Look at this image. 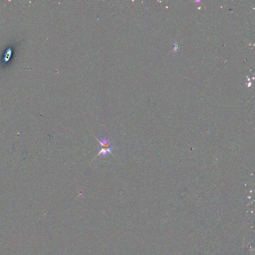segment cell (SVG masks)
I'll return each mask as SVG.
<instances>
[{
    "mask_svg": "<svg viewBox=\"0 0 255 255\" xmlns=\"http://www.w3.org/2000/svg\"><path fill=\"white\" fill-rule=\"evenodd\" d=\"M100 136L101 139L100 141L97 139V138H95L96 139L100 144V146L97 147L98 149L100 150V151L97 155V156H100L101 157H103L108 154H112V150L114 149L115 147H113L111 144L110 138H106L102 133H100Z\"/></svg>",
    "mask_w": 255,
    "mask_h": 255,
    "instance_id": "cell-1",
    "label": "cell"
}]
</instances>
